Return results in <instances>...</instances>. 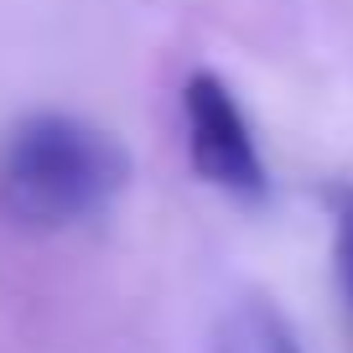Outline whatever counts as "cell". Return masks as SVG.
<instances>
[{
	"label": "cell",
	"mask_w": 353,
	"mask_h": 353,
	"mask_svg": "<svg viewBox=\"0 0 353 353\" xmlns=\"http://www.w3.org/2000/svg\"><path fill=\"white\" fill-rule=\"evenodd\" d=\"M125 151L73 114H32L11 130L0 161V198L32 229H78L125 188Z\"/></svg>",
	"instance_id": "obj_1"
},
{
	"label": "cell",
	"mask_w": 353,
	"mask_h": 353,
	"mask_svg": "<svg viewBox=\"0 0 353 353\" xmlns=\"http://www.w3.org/2000/svg\"><path fill=\"white\" fill-rule=\"evenodd\" d=\"M182 141H188L192 172L208 188L229 192L239 203H260L270 192V166H265L260 141L250 130V114L239 110L234 88L208 68H198L182 83Z\"/></svg>",
	"instance_id": "obj_2"
},
{
	"label": "cell",
	"mask_w": 353,
	"mask_h": 353,
	"mask_svg": "<svg viewBox=\"0 0 353 353\" xmlns=\"http://www.w3.org/2000/svg\"><path fill=\"white\" fill-rule=\"evenodd\" d=\"M213 353H301V348L291 338V327L281 322V312L270 301L250 296L223 312L219 332H213Z\"/></svg>",
	"instance_id": "obj_3"
},
{
	"label": "cell",
	"mask_w": 353,
	"mask_h": 353,
	"mask_svg": "<svg viewBox=\"0 0 353 353\" xmlns=\"http://www.w3.org/2000/svg\"><path fill=\"white\" fill-rule=\"evenodd\" d=\"M332 276H338L343 307L353 317V188H343L332 203Z\"/></svg>",
	"instance_id": "obj_4"
}]
</instances>
